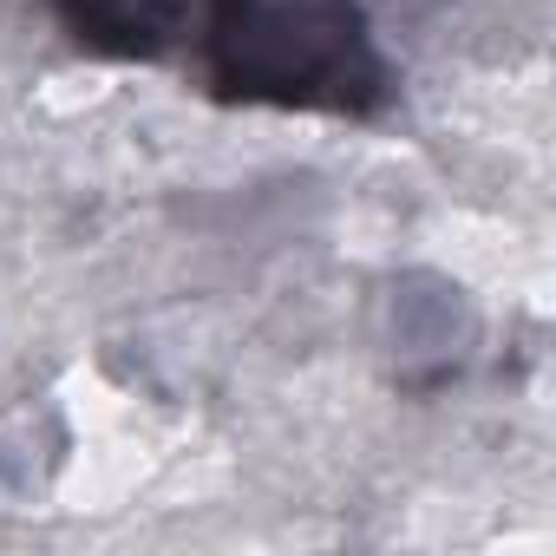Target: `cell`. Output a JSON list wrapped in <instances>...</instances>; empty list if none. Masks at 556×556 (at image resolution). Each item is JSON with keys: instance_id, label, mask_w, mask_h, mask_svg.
Masks as SVG:
<instances>
[{"instance_id": "obj_2", "label": "cell", "mask_w": 556, "mask_h": 556, "mask_svg": "<svg viewBox=\"0 0 556 556\" xmlns=\"http://www.w3.org/2000/svg\"><path fill=\"white\" fill-rule=\"evenodd\" d=\"M47 8L99 60H164L190 40L210 0H47Z\"/></svg>"}, {"instance_id": "obj_1", "label": "cell", "mask_w": 556, "mask_h": 556, "mask_svg": "<svg viewBox=\"0 0 556 556\" xmlns=\"http://www.w3.org/2000/svg\"><path fill=\"white\" fill-rule=\"evenodd\" d=\"M203 79L229 105L334 118H374L393 99L361 0H210Z\"/></svg>"}]
</instances>
